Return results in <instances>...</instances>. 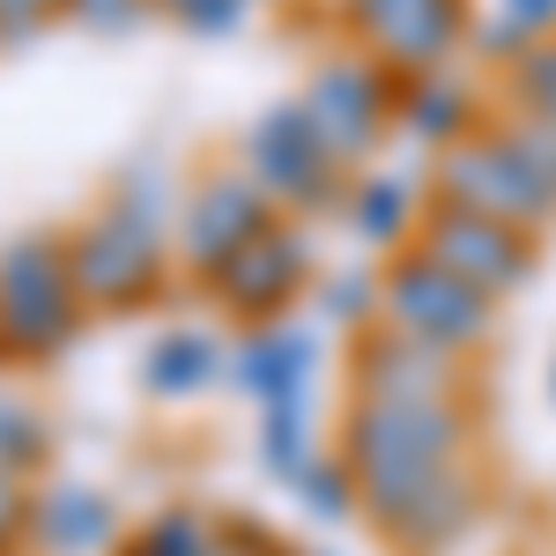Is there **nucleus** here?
<instances>
[{
    "label": "nucleus",
    "instance_id": "obj_18",
    "mask_svg": "<svg viewBox=\"0 0 556 556\" xmlns=\"http://www.w3.org/2000/svg\"><path fill=\"white\" fill-rule=\"evenodd\" d=\"M215 371H223V349H215L208 334H172V342H156L149 386H156V393H201Z\"/></svg>",
    "mask_w": 556,
    "mask_h": 556
},
{
    "label": "nucleus",
    "instance_id": "obj_10",
    "mask_svg": "<svg viewBox=\"0 0 556 556\" xmlns=\"http://www.w3.org/2000/svg\"><path fill=\"white\" fill-rule=\"evenodd\" d=\"M356 393L364 401H460V356L416 342L401 327H379L356 349Z\"/></svg>",
    "mask_w": 556,
    "mask_h": 556
},
{
    "label": "nucleus",
    "instance_id": "obj_14",
    "mask_svg": "<svg viewBox=\"0 0 556 556\" xmlns=\"http://www.w3.org/2000/svg\"><path fill=\"white\" fill-rule=\"evenodd\" d=\"M30 527H38L45 549L89 556V549L112 542V505H104L97 490H83V482H60V490H45L38 505H30Z\"/></svg>",
    "mask_w": 556,
    "mask_h": 556
},
{
    "label": "nucleus",
    "instance_id": "obj_2",
    "mask_svg": "<svg viewBox=\"0 0 556 556\" xmlns=\"http://www.w3.org/2000/svg\"><path fill=\"white\" fill-rule=\"evenodd\" d=\"M438 201L497 215L513 230H549L556 223V186L519 156L505 127H475L453 149H438Z\"/></svg>",
    "mask_w": 556,
    "mask_h": 556
},
{
    "label": "nucleus",
    "instance_id": "obj_15",
    "mask_svg": "<svg viewBox=\"0 0 556 556\" xmlns=\"http://www.w3.org/2000/svg\"><path fill=\"white\" fill-rule=\"evenodd\" d=\"M238 386H253L260 401H304V386H312V342L290 334V327H260L253 342L238 349Z\"/></svg>",
    "mask_w": 556,
    "mask_h": 556
},
{
    "label": "nucleus",
    "instance_id": "obj_27",
    "mask_svg": "<svg viewBox=\"0 0 556 556\" xmlns=\"http://www.w3.org/2000/svg\"><path fill=\"white\" fill-rule=\"evenodd\" d=\"M45 8H52V0H0V38H23Z\"/></svg>",
    "mask_w": 556,
    "mask_h": 556
},
{
    "label": "nucleus",
    "instance_id": "obj_5",
    "mask_svg": "<svg viewBox=\"0 0 556 556\" xmlns=\"http://www.w3.org/2000/svg\"><path fill=\"white\" fill-rule=\"evenodd\" d=\"M75 267L45 238H23L0 253V334L15 349H60L75 334Z\"/></svg>",
    "mask_w": 556,
    "mask_h": 556
},
{
    "label": "nucleus",
    "instance_id": "obj_3",
    "mask_svg": "<svg viewBox=\"0 0 556 556\" xmlns=\"http://www.w3.org/2000/svg\"><path fill=\"white\" fill-rule=\"evenodd\" d=\"M379 304H386V327L453 349V356H475L497 327V298L475 290L468 275H453L445 260H430L424 245H408L393 260V275L379 282Z\"/></svg>",
    "mask_w": 556,
    "mask_h": 556
},
{
    "label": "nucleus",
    "instance_id": "obj_20",
    "mask_svg": "<svg viewBox=\"0 0 556 556\" xmlns=\"http://www.w3.org/2000/svg\"><path fill=\"white\" fill-rule=\"evenodd\" d=\"M298 497L312 519H342V513H364V497H356V475H349V460H312V468L298 475Z\"/></svg>",
    "mask_w": 556,
    "mask_h": 556
},
{
    "label": "nucleus",
    "instance_id": "obj_4",
    "mask_svg": "<svg viewBox=\"0 0 556 556\" xmlns=\"http://www.w3.org/2000/svg\"><path fill=\"white\" fill-rule=\"evenodd\" d=\"M253 178L267 186V201H290L298 215H319V208H342L349 186H342V156L334 141L312 127L304 104H282L253 127Z\"/></svg>",
    "mask_w": 556,
    "mask_h": 556
},
{
    "label": "nucleus",
    "instance_id": "obj_13",
    "mask_svg": "<svg viewBox=\"0 0 556 556\" xmlns=\"http://www.w3.org/2000/svg\"><path fill=\"white\" fill-rule=\"evenodd\" d=\"M475 513H482V482H475L468 460H460V468L438 475L430 490H416L401 513H386L379 534L393 542V549H408V556H445L475 527Z\"/></svg>",
    "mask_w": 556,
    "mask_h": 556
},
{
    "label": "nucleus",
    "instance_id": "obj_22",
    "mask_svg": "<svg viewBox=\"0 0 556 556\" xmlns=\"http://www.w3.org/2000/svg\"><path fill=\"white\" fill-rule=\"evenodd\" d=\"M45 453V430L30 424V408H0V475H23Z\"/></svg>",
    "mask_w": 556,
    "mask_h": 556
},
{
    "label": "nucleus",
    "instance_id": "obj_11",
    "mask_svg": "<svg viewBox=\"0 0 556 556\" xmlns=\"http://www.w3.org/2000/svg\"><path fill=\"white\" fill-rule=\"evenodd\" d=\"M304 282H312V245H304V230H282V223H267L253 245H238L215 267V290L245 319H275Z\"/></svg>",
    "mask_w": 556,
    "mask_h": 556
},
{
    "label": "nucleus",
    "instance_id": "obj_17",
    "mask_svg": "<svg viewBox=\"0 0 556 556\" xmlns=\"http://www.w3.org/2000/svg\"><path fill=\"white\" fill-rule=\"evenodd\" d=\"M342 208H349V223H356L364 245H401L408 223H416V193H408L401 178H356Z\"/></svg>",
    "mask_w": 556,
    "mask_h": 556
},
{
    "label": "nucleus",
    "instance_id": "obj_6",
    "mask_svg": "<svg viewBox=\"0 0 556 556\" xmlns=\"http://www.w3.org/2000/svg\"><path fill=\"white\" fill-rule=\"evenodd\" d=\"M416 245L430 260H445L453 275H468L475 290H490V298H505L534 275V230H513V223L475 208H445V201L416 223Z\"/></svg>",
    "mask_w": 556,
    "mask_h": 556
},
{
    "label": "nucleus",
    "instance_id": "obj_26",
    "mask_svg": "<svg viewBox=\"0 0 556 556\" xmlns=\"http://www.w3.org/2000/svg\"><path fill=\"white\" fill-rule=\"evenodd\" d=\"M505 23L519 38H556V0H505Z\"/></svg>",
    "mask_w": 556,
    "mask_h": 556
},
{
    "label": "nucleus",
    "instance_id": "obj_12",
    "mask_svg": "<svg viewBox=\"0 0 556 556\" xmlns=\"http://www.w3.org/2000/svg\"><path fill=\"white\" fill-rule=\"evenodd\" d=\"M267 223L275 215H267V186L260 178H208L193 193V208H186V260L201 275H215L238 245H253Z\"/></svg>",
    "mask_w": 556,
    "mask_h": 556
},
{
    "label": "nucleus",
    "instance_id": "obj_19",
    "mask_svg": "<svg viewBox=\"0 0 556 556\" xmlns=\"http://www.w3.org/2000/svg\"><path fill=\"white\" fill-rule=\"evenodd\" d=\"M513 112L549 119V127H556V38H534L513 60Z\"/></svg>",
    "mask_w": 556,
    "mask_h": 556
},
{
    "label": "nucleus",
    "instance_id": "obj_24",
    "mask_svg": "<svg viewBox=\"0 0 556 556\" xmlns=\"http://www.w3.org/2000/svg\"><path fill=\"white\" fill-rule=\"evenodd\" d=\"M186 30H230L238 15H245V0H164Z\"/></svg>",
    "mask_w": 556,
    "mask_h": 556
},
{
    "label": "nucleus",
    "instance_id": "obj_9",
    "mask_svg": "<svg viewBox=\"0 0 556 556\" xmlns=\"http://www.w3.org/2000/svg\"><path fill=\"white\" fill-rule=\"evenodd\" d=\"M349 30L371 45L386 67L430 75L468 38V0H349Z\"/></svg>",
    "mask_w": 556,
    "mask_h": 556
},
{
    "label": "nucleus",
    "instance_id": "obj_29",
    "mask_svg": "<svg viewBox=\"0 0 556 556\" xmlns=\"http://www.w3.org/2000/svg\"><path fill=\"white\" fill-rule=\"evenodd\" d=\"M549 393H556V371H549Z\"/></svg>",
    "mask_w": 556,
    "mask_h": 556
},
{
    "label": "nucleus",
    "instance_id": "obj_25",
    "mask_svg": "<svg viewBox=\"0 0 556 556\" xmlns=\"http://www.w3.org/2000/svg\"><path fill=\"white\" fill-rule=\"evenodd\" d=\"M371 290H379L371 275H334V282H327V312H334V319H364V312H371Z\"/></svg>",
    "mask_w": 556,
    "mask_h": 556
},
{
    "label": "nucleus",
    "instance_id": "obj_7",
    "mask_svg": "<svg viewBox=\"0 0 556 556\" xmlns=\"http://www.w3.org/2000/svg\"><path fill=\"white\" fill-rule=\"evenodd\" d=\"M304 112H312V127L334 141V156L356 164V156H371L386 134H393V83H386L379 60H327L312 89H304Z\"/></svg>",
    "mask_w": 556,
    "mask_h": 556
},
{
    "label": "nucleus",
    "instance_id": "obj_1",
    "mask_svg": "<svg viewBox=\"0 0 556 556\" xmlns=\"http://www.w3.org/2000/svg\"><path fill=\"white\" fill-rule=\"evenodd\" d=\"M460 445H468L460 401H364L356 393L342 430V460L356 475L364 519L379 527L386 513H401L445 468H460Z\"/></svg>",
    "mask_w": 556,
    "mask_h": 556
},
{
    "label": "nucleus",
    "instance_id": "obj_8",
    "mask_svg": "<svg viewBox=\"0 0 556 556\" xmlns=\"http://www.w3.org/2000/svg\"><path fill=\"white\" fill-rule=\"evenodd\" d=\"M75 290L97 304H134L149 282H156V267H164V223H149V215L134 208H112L97 215L83 238H75Z\"/></svg>",
    "mask_w": 556,
    "mask_h": 556
},
{
    "label": "nucleus",
    "instance_id": "obj_21",
    "mask_svg": "<svg viewBox=\"0 0 556 556\" xmlns=\"http://www.w3.org/2000/svg\"><path fill=\"white\" fill-rule=\"evenodd\" d=\"M134 556H215V534H201V519L172 513V519H156V527L134 542Z\"/></svg>",
    "mask_w": 556,
    "mask_h": 556
},
{
    "label": "nucleus",
    "instance_id": "obj_16",
    "mask_svg": "<svg viewBox=\"0 0 556 556\" xmlns=\"http://www.w3.org/2000/svg\"><path fill=\"white\" fill-rule=\"evenodd\" d=\"M401 127L416 141H430V149H453L460 134H475V97L445 67H430V75H416L401 89Z\"/></svg>",
    "mask_w": 556,
    "mask_h": 556
},
{
    "label": "nucleus",
    "instance_id": "obj_28",
    "mask_svg": "<svg viewBox=\"0 0 556 556\" xmlns=\"http://www.w3.org/2000/svg\"><path fill=\"white\" fill-rule=\"evenodd\" d=\"M75 8H83V23H112V30L134 23V0H75Z\"/></svg>",
    "mask_w": 556,
    "mask_h": 556
},
{
    "label": "nucleus",
    "instance_id": "obj_23",
    "mask_svg": "<svg viewBox=\"0 0 556 556\" xmlns=\"http://www.w3.org/2000/svg\"><path fill=\"white\" fill-rule=\"evenodd\" d=\"M505 134H513L519 156H527V164H534V172L556 186V127H549V119H527V112H513V119H505Z\"/></svg>",
    "mask_w": 556,
    "mask_h": 556
}]
</instances>
